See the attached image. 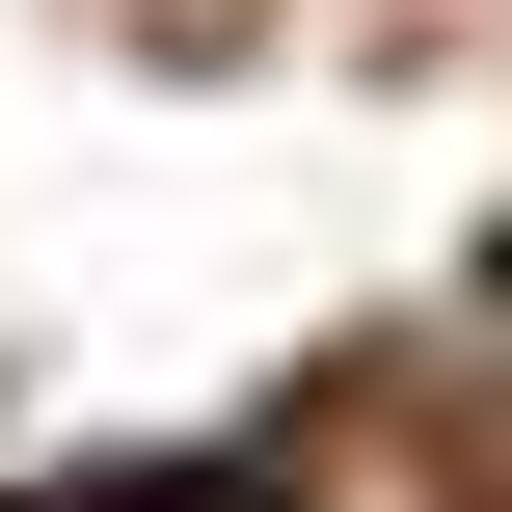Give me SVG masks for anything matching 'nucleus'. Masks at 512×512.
Instances as JSON below:
<instances>
[{"label": "nucleus", "instance_id": "f257e3e1", "mask_svg": "<svg viewBox=\"0 0 512 512\" xmlns=\"http://www.w3.org/2000/svg\"><path fill=\"white\" fill-rule=\"evenodd\" d=\"M135 512H189V486H135Z\"/></svg>", "mask_w": 512, "mask_h": 512}]
</instances>
